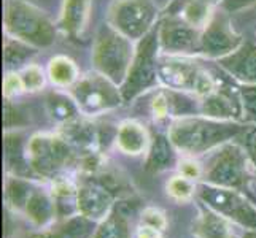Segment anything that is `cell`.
Here are the masks:
<instances>
[{
    "label": "cell",
    "instance_id": "cell-5",
    "mask_svg": "<svg viewBox=\"0 0 256 238\" xmlns=\"http://www.w3.org/2000/svg\"><path fill=\"white\" fill-rule=\"evenodd\" d=\"M160 51V27L154 25L145 37L138 40L128 76L120 86L124 102L136 99L137 95L153 87L160 79V62H158Z\"/></svg>",
    "mask_w": 256,
    "mask_h": 238
},
{
    "label": "cell",
    "instance_id": "cell-27",
    "mask_svg": "<svg viewBox=\"0 0 256 238\" xmlns=\"http://www.w3.org/2000/svg\"><path fill=\"white\" fill-rule=\"evenodd\" d=\"M50 79L58 86H72L78 79V68L72 59L66 56H56L48 64Z\"/></svg>",
    "mask_w": 256,
    "mask_h": 238
},
{
    "label": "cell",
    "instance_id": "cell-40",
    "mask_svg": "<svg viewBox=\"0 0 256 238\" xmlns=\"http://www.w3.org/2000/svg\"><path fill=\"white\" fill-rule=\"evenodd\" d=\"M242 238H256V231H246Z\"/></svg>",
    "mask_w": 256,
    "mask_h": 238
},
{
    "label": "cell",
    "instance_id": "cell-8",
    "mask_svg": "<svg viewBox=\"0 0 256 238\" xmlns=\"http://www.w3.org/2000/svg\"><path fill=\"white\" fill-rule=\"evenodd\" d=\"M70 95L84 114L102 113L124 102L118 86L99 72L78 78L70 86Z\"/></svg>",
    "mask_w": 256,
    "mask_h": 238
},
{
    "label": "cell",
    "instance_id": "cell-9",
    "mask_svg": "<svg viewBox=\"0 0 256 238\" xmlns=\"http://www.w3.org/2000/svg\"><path fill=\"white\" fill-rule=\"evenodd\" d=\"M154 8L150 0H118L110 10V24L130 40H140L154 27Z\"/></svg>",
    "mask_w": 256,
    "mask_h": 238
},
{
    "label": "cell",
    "instance_id": "cell-32",
    "mask_svg": "<svg viewBox=\"0 0 256 238\" xmlns=\"http://www.w3.org/2000/svg\"><path fill=\"white\" fill-rule=\"evenodd\" d=\"M140 224H145L150 227H154L158 231H166L167 229V218L164 215V211L154 207H146L140 213Z\"/></svg>",
    "mask_w": 256,
    "mask_h": 238
},
{
    "label": "cell",
    "instance_id": "cell-17",
    "mask_svg": "<svg viewBox=\"0 0 256 238\" xmlns=\"http://www.w3.org/2000/svg\"><path fill=\"white\" fill-rule=\"evenodd\" d=\"M5 162L6 169L14 176L32 180L35 172L32 170L29 157H28V145L24 146L21 134H5Z\"/></svg>",
    "mask_w": 256,
    "mask_h": 238
},
{
    "label": "cell",
    "instance_id": "cell-15",
    "mask_svg": "<svg viewBox=\"0 0 256 238\" xmlns=\"http://www.w3.org/2000/svg\"><path fill=\"white\" fill-rule=\"evenodd\" d=\"M232 224L216 211L202 205L194 224V235L198 238H240Z\"/></svg>",
    "mask_w": 256,
    "mask_h": 238
},
{
    "label": "cell",
    "instance_id": "cell-21",
    "mask_svg": "<svg viewBox=\"0 0 256 238\" xmlns=\"http://www.w3.org/2000/svg\"><path fill=\"white\" fill-rule=\"evenodd\" d=\"M62 137L72 146L80 148L90 154H92L91 149H94L96 145L99 143V134H97L94 126L91 122L80 121V119H74L64 124Z\"/></svg>",
    "mask_w": 256,
    "mask_h": 238
},
{
    "label": "cell",
    "instance_id": "cell-23",
    "mask_svg": "<svg viewBox=\"0 0 256 238\" xmlns=\"http://www.w3.org/2000/svg\"><path fill=\"white\" fill-rule=\"evenodd\" d=\"M94 238H130L129 216L113 207L110 215L104 218L97 226Z\"/></svg>",
    "mask_w": 256,
    "mask_h": 238
},
{
    "label": "cell",
    "instance_id": "cell-3",
    "mask_svg": "<svg viewBox=\"0 0 256 238\" xmlns=\"http://www.w3.org/2000/svg\"><path fill=\"white\" fill-rule=\"evenodd\" d=\"M134 54L136 51L132 48L130 38L114 29L112 24L100 25L92 49V60L97 72L121 86L128 76Z\"/></svg>",
    "mask_w": 256,
    "mask_h": 238
},
{
    "label": "cell",
    "instance_id": "cell-31",
    "mask_svg": "<svg viewBox=\"0 0 256 238\" xmlns=\"http://www.w3.org/2000/svg\"><path fill=\"white\" fill-rule=\"evenodd\" d=\"M21 79H22L24 89L29 91V92L40 91L43 87V84H45V75H43V70L35 64L26 67L22 70Z\"/></svg>",
    "mask_w": 256,
    "mask_h": 238
},
{
    "label": "cell",
    "instance_id": "cell-35",
    "mask_svg": "<svg viewBox=\"0 0 256 238\" xmlns=\"http://www.w3.org/2000/svg\"><path fill=\"white\" fill-rule=\"evenodd\" d=\"M24 89V84H22V79L21 75L18 73H8L4 79V95L5 99H10L13 95L21 94Z\"/></svg>",
    "mask_w": 256,
    "mask_h": 238
},
{
    "label": "cell",
    "instance_id": "cell-20",
    "mask_svg": "<svg viewBox=\"0 0 256 238\" xmlns=\"http://www.w3.org/2000/svg\"><path fill=\"white\" fill-rule=\"evenodd\" d=\"M214 5L208 0H176L169 14L182 17L196 29H204L214 16Z\"/></svg>",
    "mask_w": 256,
    "mask_h": 238
},
{
    "label": "cell",
    "instance_id": "cell-13",
    "mask_svg": "<svg viewBox=\"0 0 256 238\" xmlns=\"http://www.w3.org/2000/svg\"><path fill=\"white\" fill-rule=\"evenodd\" d=\"M202 73L204 68L183 57H174L160 62V81L169 89L196 92Z\"/></svg>",
    "mask_w": 256,
    "mask_h": 238
},
{
    "label": "cell",
    "instance_id": "cell-33",
    "mask_svg": "<svg viewBox=\"0 0 256 238\" xmlns=\"http://www.w3.org/2000/svg\"><path fill=\"white\" fill-rule=\"evenodd\" d=\"M152 113L156 121H164L170 116V110H169V100H167V95L162 91L158 92L153 100H152Z\"/></svg>",
    "mask_w": 256,
    "mask_h": 238
},
{
    "label": "cell",
    "instance_id": "cell-30",
    "mask_svg": "<svg viewBox=\"0 0 256 238\" xmlns=\"http://www.w3.org/2000/svg\"><path fill=\"white\" fill-rule=\"evenodd\" d=\"M242 119L256 124V84H244L240 87Z\"/></svg>",
    "mask_w": 256,
    "mask_h": 238
},
{
    "label": "cell",
    "instance_id": "cell-42",
    "mask_svg": "<svg viewBox=\"0 0 256 238\" xmlns=\"http://www.w3.org/2000/svg\"><path fill=\"white\" fill-rule=\"evenodd\" d=\"M254 167H256V165H254Z\"/></svg>",
    "mask_w": 256,
    "mask_h": 238
},
{
    "label": "cell",
    "instance_id": "cell-11",
    "mask_svg": "<svg viewBox=\"0 0 256 238\" xmlns=\"http://www.w3.org/2000/svg\"><path fill=\"white\" fill-rule=\"evenodd\" d=\"M242 43V37L232 29L231 19L224 10L223 13H214L200 33V52L208 57L222 59L236 51Z\"/></svg>",
    "mask_w": 256,
    "mask_h": 238
},
{
    "label": "cell",
    "instance_id": "cell-28",
    "mask_svg": "<svg viewBox=\"0 0 256 238\" xmlns=\"http://www.w3.org/2000/svg\"><path fill=\"white\" fill-rule=\"evenodd\" d=\"M35 54V49L18 38L13 37H6L4 43V59H5V65L8 68L13 67H20L22 65L26 60L30 56Z\"/></svg>",
    "mask_w": 256,
    "mask_h": 238
},
{
    "label": "cell",
    "instance_id": "cell-16",
    "mask_svg": "<svg viewBox=\"0 0 256 238\" xmlns=\"http://www.w3.org/2000/svg\"><path fill=\"white\" fill-rule=\"evenodd\" d=\"M114 142L124 154L140 156L150 148L152 140H150L148 132L142 124L136 121H124L121 122L116 130Z\"/></svg>",
    "mask_w": 256,
    "mask_h": 238
},
{
    "label": "cell",
    "instance_id": "cell-38",
    "mask_svg": "<svg viewBox=\"0 0 256 238\" xmlns=\"http://www.w3.org/2000/svg\"><path fill=\"white\" fill-rule=\"evenodd\" d=\"M162 231H158L154 227H150L145 224H138V227L136 229L134 238H162Z\"/></svg>",
    "mask_w": 256,
    "mask_h": 238
},
{
    "label": "cell",
    "instance_id": "cell-6",
    "mask_svg": "<svg viewBox=\"0 0 256 238\" xmlns=\"http://www.w3.org/2000/svg\"><path fill=\"white\" fill-rule=\"evenodd\" d=\"M196 197L202 205L216 211L234 224L245 227L246 231H256V205L242 191L202 181L198 184Z\"/></svg>",
    "mask_w": 256,
    "mask_h": 238
},
{
    "label": "cell",
    "instance_id": "cell-36",
    "mask_svg": "<svg viewBox=\"0 0 256 238\" xmlns=\"http://www.w3.org/2000/svg\"><path fill=\"white\" fill-rule=\"evenodd\" d=\"M244 148L248 153L252 162L256 165V124L244 130Z\"/></svg>",
    "mask_w": 256,
    "mask_h": 238
},
{
    "label": "cell",
    "instance_id": "cell-37",
    "mask_svg": "<svg viewBox=\"0 0 256 238\" xmlns=\"http://www.w3.org/2000/svg\"><path fill=\"white\" fill-rule=\"evenodd\" d=\"M254 3H256V0H222L220 6H222L224 11L232 13V11H240L244 8H248Z\"/></svg>",
    "mask_w": 256,
    "mask_h": 238
},
{
    "label": "cell",
    "instance_id": "cell-41",
    "mask_svg": "<svg viewBox=\"0 0 256 238\" xmlns=\"http://www.w3.org/2000/svg\"><path fill=\"white\" fill-rule=\"evenodd\" d=\"M208 2H212V3H216V2H222V0H208Z\"/></svg>",
    "mask_w": 256,
    "mask_h": 238
},
{
    "label": "cell",
    "instance_id": "cell-19",
    "mask_svg": "<svg viewBox=\"0 0 256 238\" xmlns=\"http://www.w3.org/2000/svg\"><path fill=\"white\" fill-rule=\"evenodd\" d=\"M175 146L172 145L169 135L158 134L148 148L145 170L148 173H161L169 170L175 164Z\"/></svg>",
    "mask_w": 256,
    "mask_h": 238
},
{
    "label": "cell",
    "instance_id": "cell-2",
    "mask_svg": "<svg viewBox=\"0 0 256 238\" xmlns=\"http://www.w3.org/2000/svg\"><path fill=\"white\" fill-rule=\"evenodd\" d=\"M252 159L248 153L237 143H226L218 148V151L210 157L204 169L202 181L222 188H231L242 191L253 202V184L256 176L252 175Z\"/></svg>",
    "mask_w": 256,
    "mask_h": 238
},
{
    "label": "cell",
    "instance_id": "cell-25",
    "mask_svg": "<svg viewBox=\"0 0 256 238\" xmlns=\"http://www.w3.org/2000/svg\"><path fill=\"white\" fill-rule=\"evenodd\" d=\"M99 223L82 213L72 215L59 224V231L66 238H94Z\"/></svg>",
    "mask_w": 256,
    "mask_h": 238
},
{
    "label": "cell",
    "instance_id": "cell-22",
    "mask_svg": "<svg viewBox=\"0 0 256 238\" xmlns=\"http://www.w3.org/2000/svg\"><path fill=\"white\" fill-rule=\"evenodd\" d=\"M37 188L29 178H21V176H10L5 184V202L6 205L16 210L22 211L28 205V200L32 196L34 189Z\"/></svg>",
    "mask_w": 256,
    "mask_h": 238
},
{
    "label": "cell",
    "instance_id": "cell-10",
    "mask_svg": "<svg viewBox=\"0 0 256 238\" xmlns=\"http://www.w3.org/2000/svg\"><path fill=\"white\" fill-rule=\"evenodd\" d=\"M160 46L166 54H196L200 52V33L186 21L175 14H167L158 24Z\"/></svg>",
    "mask_w": 256,
    "mask_h": 238
},
{
    "label": "cell",
    "instance_id": "cell-26",
    "mask_svg": "<svg viewBox=\"0 0 256 238\" xmlns=\"http://www.w3.org/2000/svg\"><path fill=\"white\" fill-rule=\"evenodd\" d=\"M46 108L50 116L60 124H67V122L76 119L78 110H80L72 95L67 97L62 94H50L46 99Z\"/></svg>",
    "mask_w": 256,
    "mask_h": 238
},
{
    "label": "cell",
    "instance_id": "cell-18",
    "mask_svg": "<svg viewBox=\"0 0 256 238\" xmlns=\"http://www.w3.org/2000/svg\"><path fill=\"white\" fill-rule=\"evenodd\" d=\"M24 215L35 227H46L56 219V204L51 194L35 188L24 208Z\"/></svg>",
    "mask_w": 256,
    "mask_h": 238
},
{
    "label": "cell",
    "instance_id": "cell-39",
    "mask_svg": "<svg viewBox=\"0 0 256 238\" xmlns=\"http://www.w3.org/2000/svg\"><path fill=\"white\" fill-rule=\"evenodd\" d=\"M28 238H66L62 234H60L59 229L56 231H42V232H35L32 235H29Z\"/></svg>",
    "mask_w": 256,
    "mask_h": 238
},
{
    "label": "cell",
    "instance_id": "cell-14",
    "mask_svg": "<svg viewBox=\"0 0 256 238\" xmlns=\"http://www.w3.org/2000/svg\"><path fill=\"white\" fill-rule=\"evenodd\" d=\"M218 64L237 81L256 84V41H244L231 54L218 59Z\"/></svg>",
    "mask_w": 256,
    "mask_h": 238
},
{
    "label": "cell",
    "instance_id": "cell-29",
    "mask_svg": "<svg viewBox=\"0 0 256 238\" xmlns=\"http://www.w3.org/2000/svg\"><path fill=\"white\" fill-rule=\"evenodd\" d=\"M198 184L190 178H184L183 175H176L167 181L166 191L176 202H188L196 196Z\"/></svg>",
    "mask_w": 256,
    "mask_h": 238
},
{
    "label": "cell",
    "instance_id": "cell-4",
    "mask_svg": "<svg viewBox=\"0 0 256 238\" xmlns=\"http://www.w3.org/2000/svg\"><path fill=\"white\" fill-rule=\"evenodd\" d=\"M5 30L13 38H18L30 46L46 48L54 43L56 32L48 17L34 5L22 0L5 2Z\"/></svg>",
    "mask_w": 256,
    "mask_h": 238
},
{
    "label": "cell",
    "instance_id": "cell-12",
    "mask_svg": "<svg viewBox=\"0 0 256 238\" xmlns=\"http://www.w3.org/2000/svg\"><path fill=\"white\" fill-rule=\"evenodd\" d=\"M78 213L100 223L114 207V196L97 178H88L78 184Z\"/></svg>",
    "mask_w": 256,
    "mask_h": 238
},
{
    "label": "cell",
    "instance_id": "cell-34",
    "mask_svg": "<svg viewBox=\"0 0 256 238\" xmlns=\"http://www.w3.org/2000/svg\"><path fill=\"white\" fill-rule=\"evenodd\" d=\"M178 172H180V175L184 176V178H190L192 181L202 180V175H204V170L200 169L199 162H196L191 157L183 159V161L178 164Z\"/></svg>",
    "mask_w": 256,
    "mask_h": 238
},
{
    "label": "cell",
    "instance_id": "cell-7",
    "mask_svg": "<svg viewBox=\"0 0 256 238\" xmlns=\"http://www.w3.org/2000/svg\"><path fill=\"white\" fill-rule=\"evenodd\" d=\"M28 157L35 175L54 180L74 164L75 153L64 137L38 134L28 142Z\"/></svg>",
    "mask_w": 256,
    "mask_h": 238
},
{
    "label": "cell",
    "instance_id": "cell-1",
    "mask_svg": "<svg viewBox=\"0 0 256 238\" xmlns=\"http://www.w3.org/2000/svg\"><path fill=\"white\" fill-rule=\"evenodd\" d=\"M245 127L232 121L212 119L202 114L176 118L169 127V138L176 151L199 156L216 149L244 134Z\"/></svg>",
    "mask_w": 256,
    "mask_h": 238
},
{
    "label": "cell",
    "instance_id": "cell-24",
    "mask_svg": "<svg viewBox=\"0 0 256 238\" xmlns=\"http://www.w3.org/2000/svg\"><path fill=\"white\" fill-rule=\"evenodd\" d=\"M90 6L91 0H66L62 24L68 33L78 35L84 29L90 16Z\"/></svg>",
    "mask_w": 256,
    "mask_h": 238
}]
</instances>
